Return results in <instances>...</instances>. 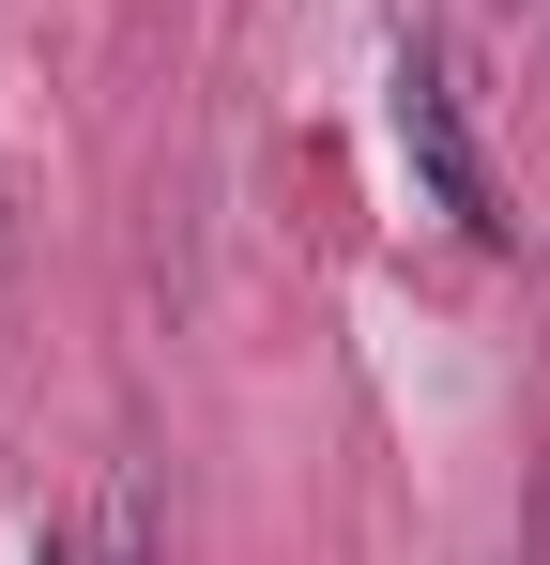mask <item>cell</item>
I'll return each instance as SVG.
<instances>
[{
	"mask_svg": "<svg viewBox=\"0 0 550 565\" xmlns=\"http://www.w3.org/2000/svg\"><path fill=\"white\" fill-rule=\"evenodd\" d=\"M398 138H413V169H429V199H444L474 245H505V184H489V153H474V107H458V62L413 31L398 46Z\"/></svg>",
	"mask_w": 550,
	"mask_h": 565,
	"instance_id": "6da1fadb",
	"label": "cell"
},
{
	"mask_svg": "<svg viewBox=\"0 0 550 565\" xmlns=\"http://www.w3.org/2000/svg\"><path fill=\"white\" fill-rule=\"evenodd\" d=\"M0 306H15V199H0Z\"/></svg>",
	"mask_w": 550,
	"mask_h": 565,
	"instance_id": "3957f363",
	"label": "cell"
},
{
	"mask_svg": "<svg viewBox=\"0 0 550 565\" xmlns=\"http://www.w3.org/2000/svg\"><path fill=\"white\" fill-rule=\"evenodd\" d=\"M77 565H169V473H154V459H107Z\"/></svg>",
	"mask_w": 550,
	"mask_h": 565,
	"instance_id": "7a4b0ae2",
	"label": "cell"
}]
</instances>
